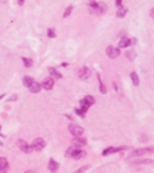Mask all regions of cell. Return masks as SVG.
<instances>
[{"mask_svg": "<svg viewBox=\"0 0 154 173\" xmlns=\"http://www.w3.org/2000/svg\"><path fill=\"white\" fill-rule=\"evenodd\" d=\"M94 103H95V99H94V97H92V96H86L84 99H81L80 100V105H81V111H84V112H87L88 108L91 106V105H93Z\"/></svg>", "mask_w": 154, "mask_h": 173, "instance_id": "6da1fadb", "label": "cell"}, {"mask_svg": "<svg viewBox=\"0 0 154 173\" xmlns=\"http://www.w3.org/2000/svg\"><path fill=\"white\" fill-rule=\"evenodd\" d=\"M68 130H69V133L72 135H74V136H80V135H82V133H84V128L80 127L79 125H75V124H71V125L68 126Z\"/></svg>", "mask_w": 154, "mask_h": 173, "instance_id": "7a4b0ae2", "label": "cell"}, {"mask_svg": "<svg viewBox=\"0 0 154 173\" xmlns=\"http://www.w3.org/2000/svg\"><path fill=\"white\" fill-rule=\"evenodd\" d=\"M44 146H45V142H44V140L41 138V137L34 140L33 144H31V148H33V150H35V151H41V150L44 149Z\"/></svg>", "mask_w": 154, "mask_h": 173, "instance_id": "3957f363", "label": "cell"}, {"mask_svg": "<svg viewBox=\"0 0 154 173\" xmlns=\"http://www.w3.org/2000/svg\"><path fill=\"white\" fill-rule=\"evenodd\" d=\"M16 146H18L23 152H26V154H29V152H31V150H33L31 146H29V144L23 140H19L18 142H16Z\"/></svg>", "mask_w": 154, "mask_h": 173, "instance_id": "277c9868", "label": "cell"}, {"mask_svg": "<svg viewBox=\"0 0 154 173\" xmlns=\"http://www.w3.org/2000/svg\"><path fill=\"white\" fill-rule=\"evenodd\" d=\"M119 48H114V46H108L107 48V54H108L109 58H111V59H114V58H117L118 56H119Z\"/></svg>", "mask_w": 154, "mask_h": 173, "instance_id": "5b68a950", "label": "cell"}, {"mask_svg": "<svg viewBox=\"0 0 154 173\" xmlns=\"http://www.w3.org/2000/svg\"><path fill=\"white\" fill-rule=\"evenodd\" d=\"M92 72L91 69L87 68V67H82L80 70H79V78H81V80H86V78H88L89 76H91Z\"/></svg>", "mask_w": 154, "mask_h": 173, "instance_id": "8992f818", "label": "cell"}, {"mask_svg": "<svg viewBox=\"0 0 154 173\" xmlns=\"http://www.w3.org/2000/svg\"><path fill=\"white\" fill-rule=\"evenodd\" d=\"M53 84H54V81H53V78H45L44 80H43V82H42V86L45 90L52 89Z\"/></svg>", "mask_w": 154, "mask_h": 173, "instance_id": "52a82bcc", "label": "cell"}, {"mask_svg": "<svg viewBox=\"0 0 154 173\" xmlns=\"http://www.w3.org/2000/svg\"><path fill=\"white\" fill-rule=\"evenodd\" d=\"M72 143H73V146H78V148H80V146H86L87 141H86V138H84V137L76 136L75 138H74V140L72 141Z\"/></svg>", "mask_w": 154, "mask_h": 173, "instance_id": "ba28073f", "label": "cell"}, {"mask_svg": "<svg viewBox=\"0 0 154 173\" xmlns=\"http://www.w3.org/2000/svg\"><path fill=\"white\" fill-rule=\"evenodd\" d=\"M126 149V146H121V148H112V146H110V148H107L106 150H103L102 155L103 156H108L110 155V154H114V152H118L121 151V150H124Z\"/></svg>", "mask_w": 154, "mask_h": 173, "instance_id": "9c48e42d", "label": "cell"}, {"mask_svg": "<svg viewBox=\"0 0 154 173\" xmlns=\"http://www.w3.org/2000/svg\"><path fill=\"white\" fill-rule=\"evenodd\" d=\"M8 162L6 158L0 157V173H6L8 171Z\"/></svg>", "mask_w": 154, "mask_h": 173, "instance_id": "30bf717a", "label": "cell"}, {"mask_svg": "<svg viewBox=\"0 0 154 173\" xmlns=\"http://www.w3.org/2000/svg\"><path fill=\"white\" fill-rule=\"evenodd\" d=\"M149 151H153V149H152V148L137 149V150H134V151L132 152V155H131V156H141V155H144V154H147V152H149Z\"/></svg>", "mask_w": 154, "mask_h": 173, "instance_id": "8fae6325", "label": "cell"}, {"mask_svg": "<svg viewBox=\"0 0 154 173\" xmlns=\"http://www.w3.org/2000/svg\"><path fill=\"white\" fill-rule=\"evenodd\" d=\"M85 156H86L85 151H82V150H74V152H73V155H72V158L80 159V158H84Z\"/></svg>", "mask_w": 154, "mask_h": 173, "instance_id": "7c38bea8", "label": "cell"}, {"mask_svg": "<svg viewBox=\"0 0 154 173\" xmlns=\"http://www.w3.org/2000/svg\"><path fill=\"white\" fill-rule=\"evenodd\" d=\"M41 86H42L41 84L34 81V83L31 84L30 86H29V90H30V91H31L33 94H37V92H39V90H41Z\"/></svg>", "mask_w": 154, "mask_h": 173, "instance_id": "4fadbf2b", "label": "cell"}, {"mask_svg": "<svg viewBox=\"0 0 154 173\" xmlns=\"http://www.w3.org/2000/svg\"><path fill=\"white\" fill-rule=\"evenodd\" d=\"M58 167H59V165H58L57 162L53 160V159H50V162H49V170L51 172H56L58 170Z\"/></svg>", "mask_w": 154, "mask_h": 173, "instance_id": "5bb4252c", "label": "cell"}, {"mask_svg": "<svg viewBox=\"0 0 154 173\" xmlns=\"http://www.w3.org/2000/svg\"><path fill=\"white\" fill-rule=\"evenodd\" d=\"M131 44V39L127 38V37H123V38L119 40V48H126V46H129V45Z\"/></svg>", "mask_w": 154, "mask_h": 173, "instance_id": "9a60e30c", "label": "cell"}, {"mask_svg": "<svg viewBox=\"0 0 154 173\" xmlns=\"http://www.w3.org/2000/svg\"><path fill=\"white\" fill-rule=\"evenodd\" d=\"M126 13H127V9L125 8V7H123V6L118 7V10H117V16L118 18H124Z\"/></svg>", "mask_w": 154, "mask_h": 173, "instance_id": "2e32d148", "label": "cell"}, {"mask_svg": "<svg viewBox=\"0 0 154 173\" xmlns=\"http://www.w3.org/2000/svg\"><path fill=\"white\" fill-rule=\"evenodd\" d=\"M49 72H50V74H51L52 78H63L61 74H59V73H58L54 68H49Z\"/></svg>", "mask_w": 154, "mask_h": 173, "instance_id": "e0dca14e", "label": "cell"}, {"mask_svg": "<svg viewBox=\"0 0 154 173\" xmlns=\"http://www.w3.org/2000/svg\"><path fill=\"white\" fill-rule=\"evenodd\" d=\"M33 83H34V80L30 78V76H24V78H23V84L29 88V86H30Z\"/></svg>", "mask_w": 154, "mask_h": 173, "instance_id": "ac0fdd59", "label": "cell"}, {"mask_svg": "<svg viewBox=\"0 0 154 173\" xmlns=\"http://www.w3.org/2000/svg\"><path fill=\"white\" fill-rule=\"evenodd\" d=\"M130 76H131V80H132L133 84H134V86H138L139 84V78H138V75H137V73L132 72Z\"/></svg>", "mask_w": 154, "mask_h": 173, "instance_id": "d6986e66", "label": "cell"}, {"mask_svg": "<svg viewBox=\"0 0 154 173\" xmlns=\"http://www.w3.org/2000/svg\"><path fill=\"white\" fill-rule=\"evenodd\" d=\"M22 60H23V64L26 67H31V65H33V60L29 59V58H22Z\"/></svg>", "mask_w": 154, "mask_h": 173, "instance_id": "ffe728a7", "label": "cell"}, {"mask_svg": "<svg viewBox=\"0 0 154 173\" xmlns=\"http://www.w3.org/2000/svg\"><path fill=\"white\" fill-rule=\"evenodd\" d=\"M126 57L129 58L130 60H134V58H136V52H134L133 50L127 51V52H126Z\"/></svg>", "mask_w": 154, "mask_h": 173, "instance_id": "44dd1931", "label": "cell"}, {"mask_svg": "<svg viewBox=\"0 0 154 173\" xmlns=\"http://www.w3.org/2000/svg\"><path fill=\"white\" fill-rule=\"evenodd\" d=\"M72 10H73V6H68L66 9H65V12H64L63 16H64V18H67V16L72 13Z\"/></svg>", "mask_w": 154, "mask_h": 173, "instance_id": "7402d4cb", "label": "cell"}, {"mask_svg": "<svg viewBox=\"0 0 154 173\" xmlns=\"http://www.w3.org/2000/svg\"><path fill=\"white\" fill-rule=\"evenodd\" d=\"M106 9H107L106 4H103V2L99 4V8H97V13H103L104 10H106Z\"/></svg>", "mask_w": 154, "mask_h": 173, "instance_id": "603a6c76", "label": "cell"}, {"mask_svg": "<svg viewBox=\"0 0 154 173\" xmlns=\"http://www.w3.org/2000/svg\"><path fill=\"white\" fill-rule=\"evenodd\" d=\"M97 78H99V81H100V90H101V92H102V94H106L107 92V89H106V86H104V84H103V82L101 81L100 75H97Z\"/></svg>", "mask_w": 154, "mask_h": 173, "instance_id": "cb8c5ba5", "label": "cell"}, {"mask_svg": "<svg viewBox=\"0 0 154 173\" xmlns=\"http://www.w3.org/2000/svg\"><path fill=\"white\" fill-rule=\"evenodd\" d=\"M74 150H75V146H71L68 150H67V152H66V156L67 157H72V155H73V152H74Z\"/></svg>", "mask_w": 154, "mask_h": 173, "instance_id": "d4e9b609", "label": "cell"}, {"mask_svg": "<svg viewBox=\"0 0 154 173\" xmlns=\"http://www.w3.org/2000/svg\"><path fill=\"white\" fill-rule=\"evenodd\" d=\"M152 160L151 159H144V160H138L136 162V164H151Z\"/></svg>", "mask_w": 154, "mask_h": 173, "instance_id": "484cf974", "label": "cell"}, {"mask_svg": "<svg viewBox=\"0 0 154 173\" xmlns=\"http://www.w3.org/2000/svg\"><path fill=\"white\" fill-rule=\"evenodd\" d=\"M48 35H49V37H51V38H54V37H56V32L53 31V29H49Z\"/></svg>", "mask_w": 154, "mask_h": 173, "instance_id": "4316f807", "label": "cell"}, {"mask_svg": "<svg viewBox=\"0 0 154 173\" xmlns=\"http://www.w3.org/2000/svg\"><path fill=\"white\" fill-rule=\"evenodd\" d=\"M75 113L78 114V116H82V118H84V116H85V112H84V111H81V110H79V108H75Z\"/></svg>", "mask_w": 154, "mask_h": 173, "instance_id": "83f0119b", "label": "cell"}, {"mask_svg": "<svg viewBox=\"0 0 154 173\" xmlns=\"http://www.w3.org/2000/svg\"><path fill=\"white\" fill-rule=\"evenodd\" d=\"M16 98H18V95H13L12 97H9V99H7V102H13V100H15Z\"/></svg>", "mask_w": 154, "mask_h": 173, "instance_id": "f1b7e54d", "label": "cell"}, {"mask_svg": "<svg viewBox=\"0 0 154 173\" xmlns=\"http://www.w3.org/2000/svg\"><path fill=\"white\" fill-rule=\"evenodd\" d=\"M87 168H88V166H84V167H81L80 170H78V171H76L75 173H82V172H84V171H86V170H87Z\"/></svg>", "mask_w": 154, "mask_h": 173, "instance_id": "f546056e", "label": "cell"}, {"mask_svg": "<svg viewBox=\"0 0 154 173\" xmlns=\"http://www.w3.org/2000/svg\"><path fill=\"white\" fill-rule=\"evenodd\" d=\"M116 5H117L118 7H121V5H122V0H116Z\"/></svg>", "mask_w": 154, "mask_h": 173, "instance_id": "4dcf8cb0", "label": "cell"}, {"mask_svg": "<svg viewBox=\"0 0 154 173\" xmlns=\"http://www.w3.org/2000/svg\"><path fill=\"white\" fill-rule=\"evenodd\" d=\"M149 14H151V16L154 18V8H152V9H151V13H149Z\"/></svg>", "mask_w": 154, "mask_h": 173, "instance_id": "1f68e13d", "label": "cell"}, {"mask_svg": "<svg viewBox=\"0 0 154 173\" xmlns=\"http://www.w3.org/2000/svg\"><path fill=\"white\" fill-rule=\"evenodd\" d=\"M16 1H18L19 5H23V2H24V0H16Z\"/></svg>", "mask_w": 154, "mask_h": 173, "instance_id": "d6a6232c", "label": "cell"}, {"mask_svg": "<svg viewBox=\"0 0 154 173\" xmlns=\"http://www.w3.org/2000/svg\"><path fill=\"white\" fill-rule=\"evenodd\" d=\"M24 173H34V172H33V171H26Z\"/></svg>", "mask_w": 154, "mask_h": 173, "instance_id": "836d02e7", "label": "cell"}, {"mask_svg": "<svg viewBox=\"0 0 154 173\" xmlns=\"http://www.w3.org/2000/svg\"><path fill=\"white\" fill-rule=\"evenodd\" d=\"M4 97H5V95H1V96H0V99H1V98H4Z\"/></svg>", "mask_w": 154, "mask_h": 173, "instance_id": "e575fe53", "label": "cell"}, {"mask_svg": "<svg viewBox=\"0 0 154 173\" xmlns=\"http://www.w3.org/2000/svg\"><path fill=\"white\" fill-rule=\"evenodd\" d=\"M0 146H3V142H1V141H0Z\"/></svg>", "mask_w": 154, "mask_h": 173, "instance_id": "d590c367", "label": "cell"}, {"mask_svg": "<svg viewBox=\"0 0 154 173\" xmlns=\"http://www.w3.org/2000/svg\"><path fill=\"white\" fill-rule=\"evenodd\" d=\"M0 129H1V126H0Z\"/></svg>", "mask_w": 154, "mask_h": 173, "instance_id": "8d00e7d4", "label": "cell"}]
</instances>
